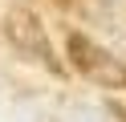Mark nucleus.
<instances>
[{
  "instance_id": "f257e3e1",
  "label": "nucleus",
  "mask_w": 126,
  "mask_h": 122,
  "mask_svg": "<svg viewBox=\"0 0 126 122\" xmlns=\"http://www.w3.org/2000/svg\"><path fill=\"white\" fill-rule=\"evenodd\" d=\"M65 53H69V65L77 73H85L94 86H102V89H122L126 86V65L110 49H102L98 41H90L85 33H77V29L69 33L65 37Z\"/></svg>"
},
{
  "instance_id": "f03ea898",
  "label": "nucleus",
  "mask_w": 126,
  "mask_h": 122,
  "mask_svg": "<svg viewBox=\"0 0 126 122\" xmlns=\"http://www.w3.org/2000/svg\"><path fill=\"white\" fill-rule=\"evenodd\" d=\"M4 37H8V45L16 49V53H25L29 61H41L45 69H53V73L65 69V65L57 61L49 37H45V24H41V16H37L33 8H12V12L4 16Z\"/></svg>"
},
{
  "instance_id": "7ed1b4c3",
  "label": "nucleus",
  "mask_w": 126,
  "mask_h": 122,
  "mask_svg": "<svg viewBox=\"0 0 126 122\" xmlns=\"http://www.w3.org/2000/svg\"><path fill=\"white\" fill-rule=\"evenodd\" d=\"M61 122H114V114L106 106H98V102H69Z\"/></svg>"
}]
</instances>
